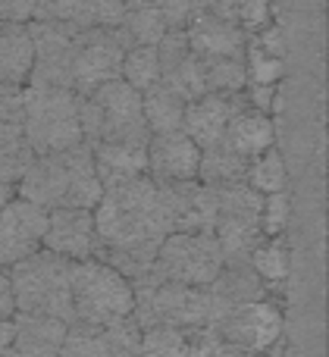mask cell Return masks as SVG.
<instances>
[{
  "label": "cell",
  "instance_id": "1",
  "mask_svg": "<svg viewBox=\"0 0 329 357\" xmlns=\"http://www.w3.org/2000/svg\"><path fill=\"white\" fill-rule=\"evenodd\" d=\"M98 251L94 260H104L129 282L148 276L157 257V248L176 232L173 185L138 176L129 182L107 185L94 207Z\"/></svg>",
  "mask_w": 329,
  "mask_h": 357
},
{
  "label": "cell",
  "instance_id": "2",
  "mask_svg": "<svg viewBox=\"0 0 329 357\" xmlns=\"http://www.w3.org/2000/svg\"><path fill=\"white\" fill-rule=\"evenodd\" d=\"M16 195L38 204L41 210L85 207L94 210L104 195V185L94 169V157L88 144H75L69 151L31 157L29 169L16 182Z\"/></svg>",
  "mask_w": 329,
  "mask_h": 357
},
{
  "label": "cell",
  "instance_id": "3",
  "mask_svg": "<svg viewBox=\"0 0 329 357\" xmlns=\"http://www.w3.org/2000/svg\"><path fill=\"white\" fill-rule=\"evenodd\" d=\"M10 279L13 295H16V314H35L60 323H75L72 260L41 248L31 257L10 266Z\"/></svg>",
  "mask_w": 329,
  "mask_h": 357
},
{
  "label": "cell",
  "instance_id": "4",
  "mask_svg": "<svg viewBox=\"0 0 329 357\" xmlns=\"http://www.w3.org/2000/svg\"><path fill=\"white\" fill-rule=\"evenodd\" d=\"M22 135L35 157L85 144V135H82V98L69 88L25 85Z\"/></svg>",
  "mask_w": 329,
  "mask_h": 357
},
{
  "label": "cell",
  "instance_id": "5",
  "mask_svg": "<svg viewBox=\"0 0 329 357\" xmlns=\"http://www.w3.org/2000/svg\"><path fill=\"white\" fill-rule=\"evenodd\" d=\"M82 135L85 144L148 142L151 132L141 113V94L123 79L94 88L82 98Z\"/></svg>",
  "mask_w": 329,
  "mask_h": 357
},
{
  "label": "cell",
  "instance_id": "6",
  "mask_svg": "<svg viewBox=\"0 0 329 357\" xmlns=\"http://www.w3.org/2000/svg\"><path fill=\"white\" fill-rule=\"evenodd\" d=\"M72 310L79 323L113 326L132 317L135 289L132 282L107 266L104 260H75L72 264Z\"/></svg>",
  "mask_w": 329,
  "mask_h": 357
},
{
  "label": "cell",
  "instance_id": "7",
  "mask_svg": "<svg viewBox=\"0 0 329 357\" xmlns=\"http://www.w3.org/2000/svg\"><path fill=\"white\" fill-rule=\"evenodd\" d=\"M211 188L213 204H217L213 238L223 251V260L226 264H248V254L263 238V195L251 188L248 182L211 185Z\"/></svg>",
  "mask_w": 329,
  "mask_h": 357
},
{
  "label": "cell",
  "instance_id": "8",
  "mask_svg": "<svg viewBox=\"0 0 329 357\" xmlns=\"http://www.w3.org/2000/svg\"><path fill=\"white\" fill-rule=\"evenodd\" d=\"M132 289H135L132 320L141 329H151V326L201 329L211 323V307H207L204 289L160 282V279H151V276L135 279Z\"/></svg>",
  "mask_w": 329,
  "mask_h": 357
},
{
  "label": "cell",
  "instance_id": "9",
  "mask_svg": "<svg viewBox=\"0 0 329 357\" xmlns=\"http://www.w3.org/2000/svg\"><path fill=\"white\" fill-rule=\"evenodd\" d=\"M223 266L226 260L213 232H173L157 248V257L151 264L148 276L160 279V282L207 289Z\"/></svg>",
  "mask_w": 329,
  "mask_h": 357
},
{
  "label": "cell",
  "instance_id": "10",
  "mask_svg": "<svg viewBox=\"0 0 329 357\" xmlns=\"http://www.w3.org/2000/svg\"><path fill=\"white\" fill-rule=\"evenodd\" d=\"M125 41L116 29H75L72 41V91L79 98L123 75Z\"/></svg>",
  "mask_w": 329,
  "mask_h": 357
},
{
  "label": "cell",
  "instance_id": "11",
  "mask_svg": "<svg viewBox=\"0 0 329 357\" xmlns=\"http://www.w3.org/2000/svg\"><path fill=\"white\" fill-rule=\"evenodd\" d=\"M282 310L273 298H261L251 301L245 307L232 310L223 323L217 326V333L229 342L232 348L242 351H254V354H270L276 348V342L282 339Z\"/></svg>",
  "mask_w": 329,
  "mask_h": 357
},
{
  "label": "cell",
  "instance_id": "12",
  "mask_svg": "<svg viewBox=\"0 0 329 357\" xmlns=\"http://www.w3.org/2000/svg\"><path fill=\"white\" fill-rule=\"evenodd\" d=\"M44 232H47V210L13 195L0 210V266L10 270L19 260L41 251Z\"/></svg>",
  "mask_w": 329,
  "mask_h": 357
},
{
  "label": "cell",
  "instance_id": "13",
  "mask_svg": "<svg viewBox=\"0 0 329 357\" xmlns=\"http://www.w3.org/2000/svg\"><path fill=\"white\" fill-rule=\"evenodd\" d=\"M66 326L69 323L35 314L0 320V357H60Z\"/></svg>",
  "mask_w": 329,
  "mask_h": 357
},
{
  "label": "cell",
  "instance_id": "14",
  "mask_svg": "<svg viewBox=\"0 0 329 357\" xmlns=\"http://www.w3.org/2000/svg\"><path fill=\"white\" fill-rule=\"evenodd\" d=\"M204 291L207 307H211V323H207L211 329H217L232 310L245 307L251 301H261V298H270V285L248 264H226Z\"/></svg>",
  "mask_w": 329,
  "mask_h": 357
},
{
  "label": "cell",
  "instance_id": "15",
  "mask_svg": "<svg viewBox=\"0 0 329 357\" xmlns=\"http://www.w3.org/2000/svg\"><path fill=\"white\" fill-rule=\"evenodd\" d=\"M44 248L66 260H91L98 251V229H94V210L63 207L47 213V232Z\"/></svg>",
  "mask_w": 329,
  "mask_h": 357
},
{
  "label": "cell",
  "instance_id": "16",
  "mask_svg": "<svg viewBox=\"0 0 329 357\" xmlns=\"http://www.w3.org/2000/svg\"><path fill=\"white\" fill-rule=\"evenodd\" d=\"M201 148L185 132H160L148 138V176L154 182L176 185L198 178Z\"/></svg>",
  "mask_w": 329,
  "mask_h": 357
},
{
  "label": "cell",
  "instance_id": "17",
  "mask_svg": "<svg viewBox=\"0 0 329 357\" xmlns=\"http://www.w3.org/2000/svg\"><path fill=\"white\" fill-rule=\"evenodd\" d=\"M157 56H160V82L167 88H173L185 104L201 98V94H207L204 73H201V56L192 54L182 29L167 31L157 41Z\"/></svg>",
  "mask_w": 329,
  "mask_h": 357
},
{
  "label": "cell",
  "instance_id": "18",
  "mask_svg": "<svg viewBox=\"0 0 329 357\" xmlns=\"http://www.w3.org/2000/svg\"><path fill=\"white\" fill-rule=\"evenodd\" d=\"M248 104V98L242 94H201V98L188 100L185 104V116H182V132L198 144L201 151L213 148L223 142V132L229 126L232 113L238 107Z\"/></svg>",
  "mask_w": 329,
  "mask_h": 357
},
{
  "label": "cell",
  "instance_id": "19",
  "mask_svg": "<svg viewBox=\"0 0 329 357\" xmlns=\"http://www.w3.org/2000/svg\"><path fill=\"white\" fill-rule=\"evenodd\" d=\"M123 16L125 0H38L31 19L72 29H116Z\"/></svg>",
  "mask_w": 329,
  "mask_h": 357
},
{
  "label": "cell",
  "instance_id": "20",
  "mask_svg": "<svg viewBox=\"0 0 329 357\" xmlns=\"http://www.w3.org/2000/svg\"><path fill=\"white\" fill-rule=\"evenodd\" d=\"M185 41L194 56H245L248 50V38L238 25L226 22V19L213 16V13H198L192 22L185 25Z\"/></svg>",
  "mask_w": 329,
  "mask_h": 357
},
{
  "label": "cell",
  "instance_id": "21",
  "mask_svg": "<svg viewBox=\"0 0 329 357\" xmlns=\"http://www.w3.org/2000/svg\"><path fill=\"white\" fill-rule=\"evenodd\" d=\"M273 142H276V135H273V119H270V113H261L251 104H245L232 113L220 144H226L229 151L254 160L257 154L273 148Z\"/></svg>",
  "mask_w": 329,
  "mask_h": 357
},
{
  "label": "cell",
  "instance_id": "22",
  "mask_svg": "<svg viewBox=\"0 0 329 357\" xmlns=\"http://www.w3.org/2000/svg\"><path fill=\"white\" fill-rule=\"evenodd\" d=\"M94 169L100 185H119L129 178L148 176V142H123V144H91Z\"/></svg>",
  "mask_w": 329,
  "mask_h": 357
},
{
  "label": "cell",
  "instance_id": "23",
  "mask_svg": "<svg viewBox=\"0 0 329 357\" xmlns=\"http://www.w3.org/2000/svg\"><path fill=\"white\" fill-rule=\"evenodd\" d=\"M35 44L29 22H0V85H29Z\"/></svg>",
  "mask_w": 329,
  "mask_h": 357
},
{
  "label": "cell",
  "instance_id": "24",
  "mask_svg": "<svg viewBox=\"0 0 329 357\" xmlns=\"http://www.w3.org/2000/svg\"><path fill=\"white\" fill-rule=\"evenodd\" d=\"M141 113H144V123H148L151 135L179 132L182 116H185V100H182L173 88L157 82V85H151L148 91H141Z\"/></svg>",
  "mask_w": 329,
  "mask_h": 357
},
{
  "label": "cell",
  "instance_id": "25",
  "mask_svg": "<svg viewBox=\"0 0 329 357\" xmlns=\"http://www.w3.org/2000/svg\"><path fill=\"white\" fill-rule=\"evenodd\" d=\"M251 160L236 151H229L226 144H213V148L201 151L198 163V182L201 185H232L248 178Z\"/></svg>",
  "mask_w": 329,
  "mask_h": 357
},
{
  "label": "cell",
  "instance_id": "26",
  "mask_svg": "<svg viewBox=\"0 0 329 357\" xmlns=\"http://www.w3.org/2000/svg\"><path fill=\"white\" fill-rule=\"evenodd\" d=\"M116 31L123 35L125 47H138V44H157L169 29L160 10H154L151 3H125V16Z\"/></svg>",
  "mask_w": 329,
  "mask_h": 357
},
{
  "label": "cell",
  "instance_id": "27",
  "mask_svg": "<svg viewBox=\"0 0 329 357\" xmlns=\"http://www.w3.org/2000/svg\"><path fill=\"white\" fill-rule=\"evenodd\" d=\"M31 148L22 135V126L0 123V185H16L31 163Z\"/></svg>",
  "mask_w": 329,
  "mask_h": 357
},
{
  "label": "cell",
  "instance_id": "28",
  "mask_svg": "<svg viewBox=\"0 0 329 357\" xmlns=\"http://www.w3.org/2000/svg\"><path fill=\"white\" fill-rule=\"evenodd\" d=\"M201 73H204L207 94H242L248 85V73H245V56H201Z\"/></svg>",
  "mask_w": 329,
  "mask_h": 357
},
{
  "label": "cell",
  "instance_id": "29",
  "mask_svg": "<svg viewBox=\"0 0 329 357\" xmlns=\"http://www.w3.org/2000/svg\"><path fill=\"white\" fill-rule=\"evenodd\" d=\"M119 79L132 85L138 94L148 91L151 85L160 82V56H157V44H138L129 47L123 56V75Z\"/></svg>",
  "mask_w": 329,
  "mask_h": 357
},
{
  "label": "cell",
  "instance_id": "30",
  "mask_svg": "<svg viewBox=\"0 0 329 357\" xmlns=\"http://www.w3.org/2000/svg\"><path fill=\"white\" fill-rule=\"evenodd\" d=\"M248 266L263 279V282L273 289V285L286 282L289 276V254H286V245L276 238H261L254 245V251L248 254Z\"/></svg>",
  "mask_w": 329,
  "mask_h": 357
},
{
  "label": "cell",
  "instance_id": "31",
  "mask_svg": "<svg viewBox=\"0 0 329 357\" xmlns=\"http://www.w3.org/2000/svg\"><path fill=\"white\" fill-rule=\"evenodd\" d=\"M60 357H110L104 326H91V323H69L66 335H63Z\"/></svg>",
  "mask_w": 329,
  "mask_h": 357
},
{
  "label": "cell",
  "instance_id": "32",
  "mask_svg": "<svg viewBox=\"0 0 329 357\" xmlns=\"http://www.w3.org/2000/svg\"><path fill=\"white\" fill-rule=\"evenodd\" d=\"M245 182L251 185L261 195H276V191H286V163H282L280 151L270 148L263 154H257L248 167V178Z\"/></svg>",
  "mask_w": 329,
  "mask_h": 357
},
{
  "label": "cell",
  "instance_id": "33",
  "mask_svg": "<svg viewBox=\"0 0 329 357\" xmlns=\"http://www.w3.org/2000/svg\"><path fill=\"white\" fill-rule=\"evenodd\" d=\"M141 357H188V329H141Z\"/></svg>",
  "mask_w": 329,
  "mask_h": 357
},
{
  "label": "cell",
  "instance_id": "34",
  "mask_svg": "<svg viewBox=\"0 0 329 357\" xmlns=\"http://www.w3.org/2000/svg\"><path fill=\"white\" fill-rule=\"evenodd\" d=\"M245 73H248V85H276L282 75V56H273L261 50L248 38V50H245Z\"/></svg>",
  "mask_w": 329,
  "mask_h": 357
},
{
  "label": "cell",
  "instance_id": "35",
  "mask_svg": "<svg viewBox=\"0 0 329 357\" xmlns=\"http://www.w3.org/2000/svg\"><path fill=\"white\" fill-rule=\"evenodd\" d=\"M125 3H151L154 10H160L167 29H185L198 13H207L211 0H125Z\"/></svg>",
  "mask_w": 329,
  "mask_h": 357
},
{
  "label": "cell",
  "instance_id": "36",
  "mask_svg": "<svg viewBox=\"0 0 329 357\" xmlns=\"http://www.w3.org/2000/svg\"><path fill=\"white\" fill-rule=\"evenodd\" d=\"M107 345H110V357H141V326L135 320H123L104 326Z\"/></svg>",
  "mask_w": 329,
  "mask_h": 357
},
{
  "label": "cell",
  "instance_id": "37",
  "mask_svg": "<svg viewBox=\"0 0 329 357\" xmlns=\"http://www.w3.org/2000/svg\"><path fill=\"white\" fill-rule=\"evenodd\" d=\"M229 342L211 326L188 329V357H226Z\"/></svg>",
  "mask_w": 329,
  "mask_h": 357
},
{
  "label": "cell",
  "instance_id": "38",
  "mask_svg": "<svg viewBox=\"0 0 329 357\" xmlns=\"http://www.w3.org/2000/svg\"><path fill=\"white\" fill-rule=\"evenodd\" d=\"M289 222V197L286 191L276 195H263V213H261V226H263V238H276Z\"/></svg>",
  "mask_w": 329,
  "mask_h": 357
},
{
  "label": "cell",
  "instance_id": "39",
  "mask_svg": "<svg viewBox=\"0 0 329 357\" xmlns=\"http://www.w3.org/2000/svg\"><path fill=\"white\" fill-rule=\"evenodd\" d=\"M22 94L25 88L19 85H0V123L22 126Z\"/></svg>",
  "mask_w": 329,
  "mask_h": 357
},
{
  "label": "cell",
  "instance_id": "40",
  "mask_svg": "<svg viewBox=\"0 0 329 357\" xmlns=\"http://www.w3.org/2000/svg\"><path fill=\"white\" fill-rule=\"evenodd\" d=\"M38 0H0V22H31Z\"/></svg>",
  "mask_w": 329,
  "mask_h": 357
},
{
  "label": "cell",
  "instance_id": "41",
  "mask_svg": "<svg viewBox=\"0 0 329 357\" xmlns=\"http://www.w3.org/2000/svg\"><path fill=\"white\" fill-rule=\"evenodd\" d=\"M10 317H16V295H13L10 270L0 266V320H10Z\"/></svg>",
  "mask_w": 329,
  "mask_h": 357
},
{
  "label": "cell",
  "instance_id": "42",
  "mask_svg": "<svg viewBox=\"0 0 329 357\" xmlns=\"http://www.w3.org/2000/svg\"><path fill=\"white\" fill-rule=\"evenodd\" d=\"M16 195V185H0V210L6 207V201Z\"/></svg>",
  "mask_w": 329,
  "mask_h": 357
},
{
  "label": "cell",
  "instance_id": "43",
  "mask_svg": "<svg viewBox=\"0 0 329 357\" xmlns=\"http://www.w3.org/2000/svg\"><path fill=\"white\" fill-rule=\"evenodd\" d=\"M226 357H267V354H254V351H242V348H232L229 345V354Z\"/></svg>",
  "mask_w": 329,
  "mask_h": 357
}]
</instances>
